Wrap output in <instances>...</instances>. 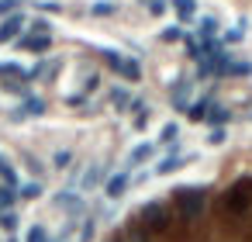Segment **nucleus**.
<instances>
[{
  "label": "nucleus",
  "instance_id": "nucleus-1",
  "mask_svg": "<svg viewBox=\"0 0 252 242\" xmlns=\"http://www.w3.org/2000/svg\"><path fill=\"white\" fill-rule=\"evenodd\" d=\"M107 63L114 66V73H118V76H125L128 83H138L142 66H138L135 59H128V56H121V52H107Z\"/></svg>",
  "mask_w": 252,
  "mask_h": 242
},
{
  "label": "nucleus",
  "instance_id": "nucleus-2",
  "mask_svg": "<svg viewBox=\"0 0 252 242\" xmlns=\"http://www.w3.org/2000/svg\"><path fill=\"white\" fill-rule=\"evenodd\" d=\"M21 25H25L21 14H11L4 25H0V45H4V42H18L21 38Z\"/></svg>",
  "mask_w": 252,
  "mask_h": 242
},
{
  "label": "nucleus",
  "instance_id": "nucleus-3",
  "mask_svg": "<svg viewBox=\"0 0 252 242\" xmlns=\"http://www.w3.org/2000/svg\"><path fill=\"white\" fill-rule=\"evenodd\" d=\"M18 45H21V49H28V52H49L52 35H28V38H18Z\"/></svg>",
  "mask_w": 252,
  "mask_h": 242
},
{
  "label": "nucleus",
  "instance_id": "nucleus-4",
  "mask_svg": "<svg viewBox=\"0 0 252 242\" xmlns=\"http://www.w3.org/2000/svg\"><path fill=\"white\" fill-rule=\"evenodd\" d=\"M56 66H59V63H42V66H32V69H28V80H35V83H38V80L52 76V73H56Z\"/></svg>",
  "mask_w": 252,
  "mask_h": 242
},
{
  "label": "nucleus",
  "instance_id": "nucleus-5",
  "mask_svg": "<svg viewBox=\"0 0 252 242\" xmlns=\"http://www.w3.org/2000/svg\"><path fill=\"white\" fill-rule=\"evenodd\" d=\"M176 11H180V18H190L197 11V4H193V0H176Z\"/></svg>",
  "mask_w": 252,
  "mask_h": 242
},
{
  "label": "nucleus",
  "instance_id": "nucleus-6",
  "mask_svg": "<svg viewBox=\"0 0 252 242\" xmlns=\"http://www.w3.org/2000/svg\"><path fill=\"white\" fill-rule=\"evenodd\" d=\"M21 4H25V0H0V14H14Z\"/></svg>",
  "mask_w": 252,
  "mask_h": 242
},
{
  "label": "nucleus",
  "instance_id": "nucleus-7",
  "mask_svg": "<svg viewBox=\"0 0 252 242\" xmlns=\"http://www.w3.org/2000/svg\"><path fill=\"white\" fill-rule=\"evenodd\" d=\"M32 35H52V28H49V21H42V18H38V21L32 25Z\"/></svg>",
  "mask_w": 252,
  "mask_h": 242
},
{
  "label": "nucleus",
  "instance_id": "nucleus-8",
  "mask_svg": "<svg viewBox=\"0 0 252 242\" xmlns=\"http://www.w3.org/2000/svg\"><path fill=\"white\" fill-rule=\"evenodd\" d=\"M111 101H114L118 107H128V104H131V97H128L125 90H114V94H111Z\"/></svg>",
  "mask_w": 252,
  "mask_h": 242
},
{
  "label": "nucleus",
  "instance_id": "nucleus-9",
  "mask_svg": "<svg viewBox=\"0 0 252 242\" xmlns=\"http://www.w3.org/2000/svg\"><path fill=\"white\" fill-rule=\"evenodd\" d=\"M162 38H166V42H176V38H183V32H180V25H173V32H162Z\"/></svg>",
  "mask_w": 252,
  "mask_h": 242
},
{
  "label": "nucleus",
  "instance_id": "nucleus-10",
  "mask_svg": "<svg viewBox=\"0 0 252 242\" xmlns=\"http://www.w3.org/2000/svg\"><path fill=\"white\" fill-rule=\"evenodd\" d=\"M111 11H118V4H97L94 7V14H111Z\"/></svg>",
  "mask_w": 252,
  "mask_h": 242
},
{
  "label": "nucleus",
  "instance_id": "nucleus-11",
  "mask_svg": "<svg viewBox=\"0 0 252 242\" xmlns=\"http://www.w3.org/2000/svg\"><path fill=\"white\" fill-rule=\"evenodd\" d=\"M169 138H176V125H166L162 128V142H169Z\"/></svg>",
  "mask_w": 252,
  "mask_h": 242
},
{
  "label": "nucleus",
  "instance_id": "nucleus-12",
  "mask_svg": "<svg viewBox=\"0 0 252 242\" xmlns=\"http://www.w3.org/2000/svg\"><path fill=\"white\" fill-rule=\"evenodd\" d=\"M169 4H176V0H169Z\"/></svg>",
  "mask_w": 252,
  "mask_h": 242
}]
</instances>
